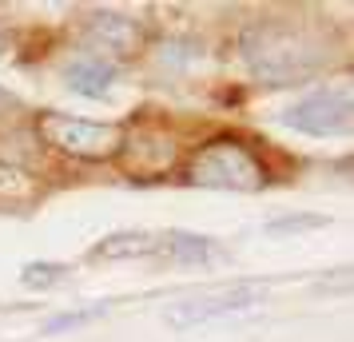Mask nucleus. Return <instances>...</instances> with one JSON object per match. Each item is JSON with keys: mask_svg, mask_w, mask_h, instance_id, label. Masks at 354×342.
Returning a JSON list of instances; mask_svg holds the SVG:
<instances>
[{"mask_svg": "<svg viewBox=\"0 0 354 342\" xmlns=\"http://www.w3.org/2000/svg\"><path fill=\"white\" fill-rule=\"evenodd\" d=\"M100 314H108V303H100V307H88V310H68V314H56L44 323V334H60V330H72V326H84L100 319Z\"/></svg>", "mask_w": 354, "mask_h": 342, "instance_id": "f8f14e48", "label": "nucleus"}, {"mask_svg": "<svg viewBox=\"0 0 354 342\" xmlns=\"http://www.w3.org/2000/svg\"><path fill=\"white\" fill-rule=\"evenodd\" d=\"M351 88H335V92H315L290 104L283 112V124L306 135H346L351 131Z\"/></svg>", "mask_w": 354, "mask_h": 342, "instance_id": "39448f33", "label": "nucleus"}, {"mask_svg": "<svg viewBox=\"0 0 354 342\" xmlns=\"http://www.w3.org/2000/svg\"><path fill=\"white\" fill-rule=\"evenodd\" d=\"M64 80L80 96H104L115 84V64H108V60H76V64L64 68Z\"/></svg>", "mask_w": 354, "mask_h": 342, "instance_id": "6e6552de", "label": "nucleus"}, {"mask_svg": "<svg viewBox=\"0 0 354 342\" xmlns=\"http://www.w3.org/2000/svg\"><path fill=\"white\" fill-rule=\"evenodd\" d=\"M60 278H64V267H60V263H28L24 275H20V283H24L28 291H44V287H56Z\"/></svg>", "mask_w": 354, "mask_h": 342, "instance_id": "9b49d317", "label": "nucleus"}, {"mask_svg": "<svg viewBox=\"0 0 354 342\" xmlns=\"http://www.w3.org/2000/svg\"><path fill=\"white\" fill-rule=\"evenodd\" d=\"M326 219L322 215H290V219H274L271 227V235H287V231H310V227H322Z\"/></svg>", "mask_w": 354, "mask_h": 342, "instance_id": "ddd939ff", "label": "nucleus"}, {"mask_svg": "<svg viewBox=\"0 0 354 342\" xmlns=\"http://www.w3.org/2000/svg\"><path fill=\"white\" fill-rule=\"evenodd\" d=\"M239 56L247 72L263 84H299L319 76L330 52L322 48V40L299 32L290 24H279V20H263V24H251L239 40Z\"/></svg>", "mask_w": 354, "mask_h": 342, "instance_id": "f257e3e1", "label": "nucleus"}, {"mask_svg": "<svg viewBox=\"0 0 354 342\" xmlns=\"http://www.w3.org/2000/svg\"><path fill=\"white\" fill-rule=\"evenodd\" d=\"M160 255H171L176 263H207L219 259V247L199 239V235H187V231H176V235H163Z\"/></svg>", "mask_w": 354, "mask_h": 342, "instance_id": "1a4fd4ad", "label": "nucleus"}, {"mask_svg": "<svg viewBox=\"0 0 354 342\" xmlns=\"http://www.w3.org/2000/svg\"><path fill=\"white\" fill-rule=\"evenodd\" d=\"M36 128L56 151L76 155V160H108L124 144L115 124H92V120H76L68 112H44Z\"/></svg>", "mask_w": 354, "mask_h": 342, "instance_id": "7ed1b4c3", "label": "nucleus"}, {"mask_svg": "<svg viewBox=\"0 0 354 342\" xmlns=\"http://www.w3.org/2000/svg\"><path fill=\"white\" fill-rule=\"evenodd\" d=\"M32 196V180L12 167V163H0V203H8V199H28Z\"/></svg>", "mask_w": 354, "mask_h": 342, "instance_id": "9d476101", "label": "nucleus"}, {"mask_svg": "<svg viewBox=\"0 0 354 342\" xmlns=\"http://www.w3.org/2000/svg\"><path fill=\"white\" fill-rule=\"evenodd\" d=\"M187 180L199 183V187H219V191H259L267 171L243 144L219 140V144H207L195 151Z\"/></svg>", "mask_w": 354, "mask_h": 342, "instance_id": "f03ea898", "label": "nucleus"}, {"mask_svg": "<svg viewBox=\"0 0 354 342\" xmlns=\"http://www.w3.org/2000/svg\"><path fill=\"white\" fill-rule=\"evenodd\" d=\"M88 44L100 52H112L115 60H120V56L140 52L144 28L131 17H124V12H96V17L88 20Z\"/></svg>", "mask_w": 354, "mask_h": 342, "instance_id": "423d86ee", "label": "nucleus"}, {"mask_svg": "<svg viewBox=\"0 0 354 342\" xmlns=\"http://www.w3.org/2000/svg\"><path fill=\"white\" fill-rule=\"evenodd\" d=\"M263 303H267V287L263 283H235V287H219V291H203V294L183 298V303H171V307L163 310V319L176 330H195V326L211 323V319L255 310Z\"/></svg>", "mask_w": 354, "mask_h": 342, "instance_id": "20e7f679", "label": "nucleus"}, {"mask_svg": "<svg viewBox=\"0 0 354 342\" xmlns=\"http://www.w3.org/2000/svg\"><path fill=\"white\" fill-rule=\"evenodd\" d=\"M163 235H147V231H124V235H108L104 243L92 247V259H140V255H160Z\"/></svg>", "mask_w": 354, "mask_h": 342, "instance_id": "0eeeda50", "label": "nucleus"}]
</instances>
